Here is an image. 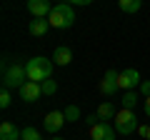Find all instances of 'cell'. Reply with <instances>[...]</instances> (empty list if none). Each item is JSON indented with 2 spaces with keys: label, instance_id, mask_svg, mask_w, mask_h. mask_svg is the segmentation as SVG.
I'll return each mask as SVG.
<instances>
[{
  "label": "cell",
  "instance_id": "6da1fadb",
  "mask_svg": "<svg viewBox=\"0 0 150 140\" xmlns=\"http://www.w3.org/2000/svg\"><path fill=\"white\" fill-rule=\"evenodd\" d=\"M25 73H28V80H35V83H43L53 75V60L43 58V55H35L25 63Z\"/></svg>",
  "mask_w": 150,
  "mask_h": 140
},
{
  "label": "cell",
  "instance_id": "7a4b0ae2",
  "mask_svg": "<svg viewBox=\"0 0 150 140\" xmlns=\"http://www.w3.org/2000/svg\"><path fill=\"white\" fill-rule=\"evenodd\" d=\"M48 20H50V28H58V30L73 28V23H75L73 5H70V3H55L53 10H50V15H48Z\"/></svg>",
  "mask_w": 150,
  "mask_h": 140
},
{
  "label": "cell",
  "instance_id": "3957f363",
  "mask_svg": "<svg viewBox=\"0 0 150 140\" xmlns=\"http://www.w3.org/2000/svg\"><path fill=\"white\" fill-rule=\"evenodd\" d=\"M28 83V73H25V65H8L5 73H3V88L5 90H20L23 85Z\"/></svg>",
  "mask_w": 150,
  "mask_h": 140
},
{
  "label": "cell",
  "instance_id": "277c9868",
  "mask_svg": "<svg viewBox=\"0 0 150 140\" xmlns=\"http://www.w3.org/2000/svg\"><path fill=\"white\" fill-rule=\"evenodd\" d=\"M138 130V118H135V110H118L115 115V133L120 135H130Z\"/></svg>",
  "mask_w": 150,
  "mask_h": 140
},
{
  "label": "cell",
  "instance_id": "5b68a950",
  "mask_svg": "<svg viewBox=\"0 0 150 140\" xmlns=\"http://www.w3.org/2000/svg\"><path fill=\"white\" fill-rule=\"evenodd\" d=\"M118 85L120 90H133V88L140 85V73L135 68H125L118 73Z\"/></svg>",
  "mask_w": 150,
  "mask_h": 140
},
{
  "label": "cell",
  "instance_id": "8992f818",
  "mask_svg": "<svg viewBox=\"0 0 150 140\" xmlns=\"http://www.w3.org/2000/svg\"><path fill=\"white\" fill-rule=\"evenodd\" d=\"M68 123V120H65V110H53V113H48L45 115V120H43V128L48 130V133H58L60 128H63V125Z\"/></svg>",
  "mask_w": 150,
  "mask_h": 140
},
{
  "label": "cell",
  "instance_id": "52a82bcc",
  "mask_svg": "<svg viewBox=\"0 0 150 140\" xmlns=\"http://www.w3.org/2000/svg\"><path fill=\"white\" fill-rule=\"evenodd\" d=\"M90 140H115V128L105 120H100L90 128Z\"/></svg>",
  "mask_w": 150,
  "mask_h": 140
},
{
  "label": "cell",
  "instance_id": "ba28073f",
  "mask_svg": "<svg viewBox=\"0 0 150 140\" xmlns=\"http://www.w3.org/2000/svg\"><path fill=\"white\" fill-rule=\"evenodd\" d=\"M18 95H20V100L23 103H35L38 98L43 95V88H40V83H35V80H28L25 85L18 90Z\"/></svg>",
  "mask_w": 150,
  "mask_h": 140
},
{
  "label": "cell",
  "instance_id": "9c48e42d",
  "mask_svg": "<svg viewBox=\"0 0 150 140\" xmlns=\"http://www.w3.org/2000/svg\"><path fill=\"white\" fill-rule=\"evenodd\" d=\"M118 88H120V85H118V73H115V70H108L105 75H103L100 85H98V90H100L105 98H110V95H115Z\"/></svg>",
  "mask_w": 150,
  "mask_h": 140
},
{
  "label": "cell",
  "instance_id": "30bf717a",
  "mask_svg": "<svg viewBox=\"0 0 150 140\" xmlns=\"http://www.w3.org/2000/svg\"><path fill=\"white\" fill-rule=\"evenodd\" d=\"M53 5H50V0H28V13L33 18H48Z\"/></svg>",
  "mask_w": 150,
  "mask_h": 140
},
{
  "label": "cell",
  "instance_id": "8fae6325",
  "mask_svg": "<svg viewBox=\"0 0 150 140\" xmlns=\"http://www.w3.org/2000/svg\"><path fill=\"white\" fill-rule=\"evenodd\" d=\"M0 140H23V130H18L10 120L0 123Z\"/></svg>",
  "mask_w": 150,
  "mask_h": 140
},
{
  "label": "cell",
  "instance_id": "7c38bea8",
  "mask_svg": "<svg viewBox=\"0 0 150 140\" xmlns=\"http://www.w3.org/2000/svg\"><path fill=\"white\" fill-rule=\"evenodd\" d=\"M48 28H50V20H48V18H33L30 25H28V33L35 35V38H40V35L48 33Z\"/></svg>",
  "mask_w": 150,
  "mask_h": 140
},
{
  "label": "cell",
  "instance_id": "4fadbf2b",
  "mask_svg": "<svg viewBox=\"0 0 150 140\" xmlns=\"http://www.w3.org/2000/svg\"><path fill=\"white\" fill-rule=\"evenodd\" d=\"M70 60H73V50L68 45H58L53 53V63L55 65H70Z\"/></svg>",
  "mask_w": 150,
  "mask_h": 140
},
{
  "label": "cell",
  "instance_id": "5bb4252c",
  "mask_svg": "<svg viewBox=\"0 0 150 140\" xmlns=\"http://www.w3.org/2000/svg\"><path fill=\"white\" fill-rule=\"evenodd\" d=\"M95 115L100 120H115V115H118V110H115V105H112V103H100V105H98V110H95Z\"/></svg>",
  "mask_w": 150,
  "mask_h": 140
},
{
  "label": "cell",
  "instance_id": "9a60e30c",
  "mask_svg": "<svg viewBox=\"0 0 150 140\" xmlns=\"http://www.w3.org/2000/svg\"><path fill=\"white\" fill-rule=\"evenodd\" d=\"M118 5L123 13H138L143 8V0H118Z\"/></svg>",
  "mask_w": 150,
  "mask_h": 140
},
{
  "label": "cell",
  "instance_id": "2e32d148",
  "mask_svg": "<svg viewBox=\"0 0 150 140\" xmlns=\"http://www.w3.org/2000/svg\"><path fill=\"white\" fill-rule=\"evenodd\" d=\"M120 103H123L125 110H135V105H138V95H135L133 90H125V95L120 98Z\"/></svg>",
  "mask_w": 150,
  "mask_h": 140
},
{
  "label": "cell",
  "instance_id": "e0dca14e",
  "mask_svg": "<svg viewBox=\"0 0 150 140\" xmlns=\"http://www.w3.org/2000/svg\"><path fill=\"white\" fill-rule=\"evenodd\" d=\"M65 120H68V123L80 120V108H78V105H68V108H65Z\"/></svg>",
  "mask_w": 150,
  "mask_h": 140
},
{
  "label": "cell",
  "instance_id": "ac0fdd59",
  "mask_svg": "<svg viewBox=\"0 0 150 140\" xmlns=\"http://www.w3.org/2000/svg\"><path fill=\"white\" fill-rule=\"evenodd\" d=\"M40 88H43V95H55V93H58V83L50 80V78L40 83Z\"/></svg>",
  "mask_w": 150,
  "mask_h": 140
},
{
  "label": "cell",
  "instance_id": "d6986e66",
  "mask_svg": "<svg viewBox=\"0 0 150 140\" xmlns=\"http://www.w3.org/2000/svg\"><path fill=\"white\" fill-rule=\"evenodd\" d=\"M23 140H43V138L33 125H28V128H23Z\"/></svg>",
  "mask_w": 150,
  "mask_h": 140
},
{
  "label": "cell",
  "instance_id": "ffe728a7",
  "mask_svg": "<svg viewBox=\"0 0 150 140\" xmlns=\"http://www.w3.org/2000/svg\"><path fill=\"white\" fill-rule=\"evenodd\" d=\"M10 90H5V88H3V93H0V108H10Z\"/></svg>",
  "mask_w": 150,
  "mask_h": 140
},
{
  "label": "cell",
  "instance_id": "44dd1931",
  "mask_svg": "<svg viewBox=\"0 0 150 140\" xmlns=\"http://www.w3.org/2000/svg\"><path fill=\"white\" fill-rule=\"evenodd\" d=\"M138 135L145 140H150V125H138Z\"/></svg>",
  "mask_w": 150,
  "mask_h": 140
},
{
  "label": "cell",
  "instance_id": "7402d4cb",
  "mask_svg": "<svg viewBox=\"0 0 150 140\" xmlns=\"http://www.w3.org/2000/svg\"><path fill=\"white\" fill-rule=\"evenodd\" d=\"M140 93H143L145 98H150V80H145V83H140Z\"/></svg>",
  "mask_w": 150,
  "mask_h": 140
},
{
  "label": "cell",
  "instance_id": "603a6c76",
  "mask_svg": "<svg viewBox=\"0 0 150 140\" xmlns=\"http://www.w3.org/2000/svg\"><path fill=\"white\" fill-rule=\"evenodd\" d=\"M85 123H88V125H90V128H93V125H95V123H100V118H98V115L93 113V115H88V118H85Z\"/></svg>",
  "mask_w": 150,
  "mask_h": 140
},
{
  "label": "cell",
  "instance_id": "cb8c5ba5",
  "mask_svg": "<svg viewBox=\"0 0 150 140\" xmlns=\"http://www.w3.org/2000/svg\"><path fill=\"white\" fill-rule=\"evenodd\" d=\"M68 3L70 5H90L93 0H68Z\"/></svg>",
  "mask_w": 150,
  "mask_h": 140
},
{
  "label": "cell",
  "instance_id": "d4e9b609",
  "mask_svg": "<svg viewBox=\"0 0 150 140\" xmlns=\"http://www.w3.org/2000/svg\"><path fill=\"white\" fill-rule=\"evenodd\" d=\"M145 115L150 118V98H145Z\"/></svg>",
  "mask_w": 150,
  "mask_h": 140
},
{
  "label": "cell",
  "instance_id": "484cf974",
  "mask_svg": "<svg viewBox=\"0 0 150 140\" xmlns=\"http://www.w3.org/2000/svg\"><path fill=\"white\" fill-rule=\"evenodd\" d=\"M53 140H63V138H58V135H55V138H53Z\"/></svg>",
  "mask_w": 150,
  "mask_h": 140
},
{
  "label": "cell",
  "instance_id": "4316f807",
  "mask_svg": "<svg viewBox=\"0 0 150 140\" xmlns=\"http://www.w3.org/2000/svg\"><path fill=\"white\" fill-rule=\"evenodd\" d=\"M58 3H63V0H58ZM65 3H68V0H65Z\"/></svg>",
  "mask_w": 150,
  "mask_h": 140
}]
</instances>
